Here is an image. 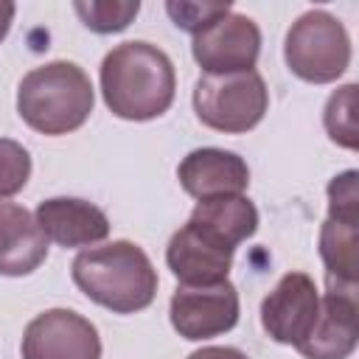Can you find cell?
I'll use <instances>...</instances> for the list:
<instances>
[{
  "label": "cell",
  "instance_id": "obj_1",
  "mask_svg": "<svg viewBox=\"0 0 359 359\" xmlns=\"http://www.w3.org/2000/svg\"><path fill=\"white\" fill-rule=\"evenodd\" d=\"M177 73L165 50L132 39L115 45L101 62V95L123 121H151L174 104Z\"/></svg>",
  "mask_w": 359,
  "mask_h": 359
},
{
  "label": "cell",
  "instance_id": "obj_2",
  "mask_svg": "<svg viewBox=\"0 0 359 359\" xmlns=\"http://www.w3.org/2000/svg\"><path fill=\"white\" fill-rule=\"evenodd\" d=\"M73 283L98 306L115 314H135L157 294V269L135 241H109L79 252L70 264Z\"/></svg>",
  "mask_w": 359,
  "mask_h": 359
},
{
  "label": "cell",
  "instance_id": "obj_3",
  "mask_svg": "<svg viewBox=\"0 0 359 359\" xmlns=\"http://www.w3.org/2000/svg\"><path fill=\"white\" fill-rule=\"evenodd\" d=\"M95 93L90 76L76 62H48L28 70L17 87V112L39 135H70L93 112Z\"/></svg>",
  "mask_w": 359,
  "mask_h": 359
},
{
  "label": "cell",
  "instance_id": "obj_4",
  "mask_svg": "<svg viewBox=\"0 0 359 359\" xmlns=\"http://www.w3.org/2000/svg\"><path fill=\"white\" fill-rule=\"evenodd\" d=\"M283 59L297 79L331 84L351 65V36L334 14L314 8L292 22L283 42Z\"/></svg>",
  "mask_w": 359,
  "mask_h": 359
},
{
  "label": "cell",
  "instance_id": "obj_5",
  "mask_svg": "<svg viewBox=\"0 0 359 359\" xmlns=\"http://www.w3.org/2000/svg\"><path fill=\"white\" fill-rule=\"evenodd\" d=\"M194 109L208 129L244 135L264 121L269 109V90L255 70L202 76L194 87Z\"/></svg>",
  "mask_w": 359,
  "mask_h": 359
},
{
  "label": "cell",
  "instance_id": "obj_6",
  "mask_svg": "<svg viewBox=\"0 0 359 359\" xmlns=\"http://www.w3.org/2000/svg\"><path fill=\"white\" fill-rule=\"evenodd\" d=\"M238 292L230 280L205 283V286H185L180 283L171 294L168 317L174 331L182 339L202 342L219 334H227L238 323Z\"/></svg>",
  "mask_w": 359,
  "mask_h": 359
},
{
  "label": "cell",
  "instance_id": "obj_7",
  "mask_svg": "<svg viewBox=\"0 0 359 359\" xmlns=\"http://www.w3.org/2000/svg\"><path fill=\"white\" fill-rule=\"evenodd\" d=\"M22 359H101L98 328L70 309H48L22 331Z\"/></svg>",
  "mask_w": 359,
  "mask_h": 359
},
{
  "label": "cell",
  "instance_id": "obj_8",
  "mask_svg": "<svg viewBox=\"0 0 359 359\" xmlns=\"http://www.w3.org/2000/svg\"><path fill=\"white\" fill-rule=\"evenodd\" d=\"M191 53L205 76L255 70L261 53V31L247 14H224L191 42Z\"/></svg>",
  "mask_w": 359,
  "mask_h": 359
},
{
  "label": "cell",
  "instance_id": "obj_9",
  "mask_svg": "<svg viewBox=\"0 0 359 359\" xmlns=\"http://www.w3.org/2000/svg\"><path fill=\"white\" fill-rule=\"evenodd\" d=\"M320 314V292L306 272H286L261 303V325L280 345H303Z\"/></svg>",
  "mask_w": 359,
  "mask_h": 359
},
{
  "label": "cell",
  "instance_id": "obj_10",
  "mask_svg": "<svg viewBox=\"0 0 359 359\" xmlns=\"http://www.w3.org/2000/svg\"><path fill=\"white\" fill-rule=\"evenodd\" d=\"M233 252L227 244L216 241L196 224L185 222L165 247V264L171 275L185 286H205V283H222L230 275Z\"/></svg>",
  "mask_w": 359,
  "mask_h": 359
},
{
  "label": "cell",
  "instance_id": "obj_11",
  "mask_svg": "<svg viewBox=\"0 0 359 359\" xmlns=\"http://www.w3.org/2000/svg\"><path fill=\"white\" fill-rule=\"evenodd\" d=\"M177 180L185 194L194 199H213V196H230L244 194L250 185V165L244 157L227 149L205 146L194 149L182 157L177 165Z\"/></svg>",
  "mask_w": 359,
  "mask_h": 359
},
{
  "label": "cell",
  "instance_id": "obj_12",
  "mask_svg": "<svg viewBox=\"0 0 359 359\" xmlns=\"http://www.w3.org/2000/svg\"><path fill=\"white\" fill-rule=\"evenodd\" d=\"M36 222L48 241L59 247H93L109 236L107 213L76 196H53L36 205Z\"/></svg>",
  "mask_w": 359,
  "mask_h": 359
},
{
  "label": "cell",
  "instance_id": "obj_13",
  "mask_svg": "<svg viewBox=\"0 0 359 359\" xmlns=\"http://www.w3.org/2000/svg\"><path fill=\"white\" fill-rule=\"evenodd\" d=\"M48 258V236L36 216L17 202H0V275L22 278Z\"/></svg>",
  "mask_w": 359,
  "mask_h": 359
},
{
  "label": "cell",
  "instance_id": "obj_14",
  "mask_svg": "<svg viewBox=\"0 0 359 359\" xmlns=\"http://www.w3.org/2000/svg\"><path fill=\"white\" fill-rule=\"evenodd\" d=\"M356 294L325 292L320 297L317 323L306 342L297 345V353L306 359H348L356 351Z\"/></svg>",
  "mask_w": 359,
  "mask_h": 359
},
{
  "label": "cell",
  "instance_id": "obj_15",
  "mask_svg": "<svg viewBox=\"0 0 359 359\" xmlns=\"http://www.w3.org/2000/svg\"><path fill=\"white\" fill-rule=\"evenodd\" d=\"M188 222L205 230L208 236H213L216 241L227 244L230 250H236L258 230V208L244 194L213 196V199H199Z\"/></svg>",
  "mask_w": 359,
  "mask_h": 359
},
{
  "label": "cell",
  "instance_id": "obj_16",
  "mask_svg": "<svg viewBox=\"0 0 359 359\" xmlns=\"http://www.w3.org/2000/svg\"><path fill=\"white\" fill-rule=\"evenodd\" d=\"M356 247L359 222L328 216L320 227V258L325 264L328 292L356 294Z\"/></svg>",
  "mask_w": 359,
  "mask_h": 359
},
{
  "label": "cell",
  "instance_id": "obj_17",
  "mask_svg": "<svg viewBox=\"0 0 359 359\" xmlns=\"http://www.w3.org/2000/svg\"><path fill=\"white\" fill-rule=\"evenodd\" d=\"M73 11L90 31L118 34L137 17L140 3L137 0H76Z\"/></svg>",
  "mask_w": 359,
  "mask_h": 359
},
{
  "label": "cell",
  "instance_id": "obj_18",
  "mask_svg": "<svg viewBox=\"0 0 359 359\" xmlns=\"http://www.w3.org/2000/svg\"><path fill=\"white\" fill-rule=\"evenodd\" d=\"M323 123L328 137L342 146V149H356L359 146V132H356V84H345L339 87L323 112Z\"/></svg>",
  "mask_w": 359,
  "mask_h": 359
},
{
  "label": "cell",
  "instance_id": "obj_19",
  "mask_svg": "<svg viewBox=\"0 0 359 359\" xmlns=\"http://www.w3.org/2000/svg\"><path fill=\"white\" fill-rule=\"evenodd\" d=\"M28 177H31L28 149L11 137H0V199L20 194Z\"/></svg>",
  "mask_w": 359,
  "mask_h": 359
},
{
  "label": "cell",
  "instance_id": "obj_20",
  "mask_svg": "<svg viewBox=\"0 0 359 359\" xmlns=\"http://www.w3.org/2000/svg\"><path fill=\"white\" fill-rule=\"evenodd\" d=\"M165 11L171 17V22L180 28V31H188V34H199L205 31L208 25H213L219 17L230 14V3H196V0H168L165 3Z\"/></svg>",
  "mask_w": 359,
  "mask_h": 359
},
{
  "label": "cell",
  "instance_id": "obj_21",
  "mask_svg": "<svg viewBox=\"0 0 359 359\" xmlns=\"http://www.w3.org/2000/svg\"><path fill=\"white\" fill-rule=\"evenodd\" d=\"M359 174L353 168L337 174L328 182V216L359 222Z\"/></svg>",
  "mask_w": 359,
  "mask_h": 359
},
{
  "label": "cell",
  "instance_id": "obj_22",
  "mask_svg": "<svg viewBox=\"0 0 359 359\" xmlns=\"http://www.w3.org/2000/svg\"><path fill=\"white\" fill-rule=\"evenodd\" d=\"M188 359H250L244 351L238 348H227V345H208V348H199L194 351Z\"/></svg>",
  "mask_w": 359,
  "mask_h": 359
},
{
  "label": "cell",
  "instance_id": "obj_23",
  "mask_svg": "<svg viewBox=\"0 0 359 359\" xmlns=\"http://www.w3.org/2000/svg\"><path fill=\"white\" fill-rule=\"evenodd\" d=\"M14 14H17V6L14 3H0V42L6 39L11 22H14Z\"/></svg>",
  "mask_w": 359,
  "mask_h": 359
}]
</instances>
